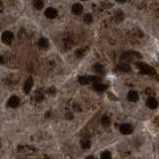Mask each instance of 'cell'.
<instances>
[{"mask_svg": "<svg viewBox=\"0 0 159 159\" xmlns=\"http://www.w3.org/2000/svg\"><path fill=\"white\" fill-rule=\"evenodd\" d=\"M57 15H58V12H57V10H56L55 8L49 7L48 9H46L45 16L47 18H49V19H54V18L57 17Z\"/></svg>", "mask_w": 159, "mask_h": 159, "instance_id": "5", "label": "cell"}, {"mask_svg": "<svg viewBox=\"0 0 159 159\" xmlns=\"http://www.w3.org/2000/svg\"><path fill=\"white\" fill-rule=\"evenodd\" d=\"M127 100H129V102H136L137 100H139V97H138V94H137V92L135 91H130L128 94H127Z\"/></svg>", "mask_w": 159, "mask_h": 159, "instance_id": "8", "label": "cell"}, {"mask_svg": "<svg viewBox=\"0 0 159 159\" xmlns=\"http://www.w3.org/2000/svg\"><path fill=\"white\" fill-rule=\"evenodd\" d=\"M100 158L102 159H110L112 158V154L110 151H104L100 154Z\"/></svg>", "mask_w": 159, "mask_h": 159, "instance_id": "18", "label": "cell"}, {"mask_svg": "<svg viewBox=\"0 0 159 159\" xmlns=\"http://www.w3.org/2000/svg\"><path fill=\"white\" fill-rule=\"evenodd\" d=\"M137 67L139 68L140 73H142V74H147V75L155 74L154 69H152L151 67H149L148 65L144 64V63H138V64H137Z\"/></svg>", "mask_w": 159, "mask_h": 159, "instance_id": "1", "label": "cell"}, {"mask_svg": "<svg viewBox=\"0 0 159 159\" xmlns=\"http://www.w3.org/2000/svg\"><path fill=\"white\" fill-rule=\"evenodd\" d=\"M118 68L119 71H121V72H124V73H128V72H130V71H131L130 66H129V65H127V64H120V65H118Z\"/></svg>", "mask_w": 159, "mask_h": 159, "instance_id": "13", "label": "cell"}, {"mask_svg": "<svg viewBox=\"0 0 159 159\" xmlns=\"http://www.w3.org/2000/svg\"><path fill=\"white\" fill-rule=\"evenodd\" d=\"M38 45L41 49H47L48 46H49V42L46 38H40L38 41Z\"/></svg>", "mask_w": 159, "mask_h": 159, "instance_id": "12", "label": "cell"}, {"mask_svg": "<svg viewBox=\"0 0 159 159\" xmlns=\"http://www.w3.org/2000/svg\"><path fill=\"white\" fill-rule=\"evenodd\" d=\"M81 1H86V0H81Z\"/></svg>", "mask_w": 159, "mask_h": 159, "instance_id": "22", "label": "cell"}, {"mask_svg": "<svg viewBox=\"0 0 159 159\" xmlns=\"http://www.w3.org/2000/svg\"><path fill=\"white\" fill-rule=\"evenodd\" d=\"M32 87H33V80L32 78H29L27 79V81L25 82L24 84V93L25 94H29L31 92V90H32Z\"/></svg>", "mask_w": 159, "mask_h": 159, "instance_id": "10", "label": "cell"}, {"mask_svg": "<svg viewBox=\"0 0 159 159\" xmlns=\"http://www.w3.org/2000/svg\"><path fill=\"white\" fill-rule=\"evenodd\" d=\"M20 104V100L18 97H15V96H13V97H11L9 100H8V106H10V108H17L18 106H19Z\"/></svg>", "mask_w": 159, "mask_h": 159, "instance_id": "6", "label": "cell"}, {"mask_svg": "<svg viewBox=\"0 0 159 159\" xmlns=\"http://www.w3.org/2000/svg\"><path fill=\"white\" fill-rule=\"evenodd\" d=\"M116 1H118V3H124V2L126 1V0H116Z\"/></svg>", "mask_w": 159, "mask_h": 159, "instance_id": "20", "label": "cell"}, {"mask_svg": "<svg viewBox=\"0 0 159 159\" xmlns=\"http://www.w3.org/2000/svg\"><path fill=\"white\" fill-rule=\"evenodd\" d=\"M1 63H3V58L0 56V64H1Z\"/></svg>", "mask_w": 159, "mask_h": 159, "instance_id": "21", "label": "cell"}, {"mask_svg": "<svg viewBox=\"0 0 159 159\" xmlns=\"http://www.w3.org/2000/svg\"><path fill=\"white\" fill-rule=\"evenodd\" d=\"M100 78L96 77V76L81 77V78H79V83L81 84V85H88L90 82H94V83H96V82H100Z\"/></svg>", "mask_w": 159, "mask_h": 159, "instance_id": "3", "label": "cell"}, {"mask_svg": "<svg viewBox=\"0 0 159 159\" xmlns=\"http://www.w3.org/2000/svg\"><path fill=\"white\" fill-rule=\"evenodd\" d=\"M92 20H93V16H92V14H87V15L85 16V22L86 23H91Z\"/></svg>", "mask_w": 159, "mask_h": 159, "instance_id": "19", "label": "cell"}, {"mask_svg": "<svg viewBox=\"0 0 159 159\" xmlns=\"http://www.w3.org/2000/svg\"><path fill=\"white\" fill-rule=\"evenodd\" d=\"M119 130L122 134L127 135V134H131L133 132V126L129 123H124V124H121L120 127H119Z\"/></svg>", "mask_w": 159, "mask_h": 159, "instance_id": "4", "label": "cell"}, {"mask_svg": "<svg viewBox=\"0 0 159 159\" xmlns=\"http://www.w3.org/2000/svg\"><path fill=\"white\" fill-rule=\"evenodd\" d=\"M83 10H84L83 5L80 3H76L72 6V13L75 14V15H80L83 12Z\"/></svg>", "mask_w": 159, "mask_h": 159, "instance_id": "9", "label": "cell"}, {"mask_svg": "<svg viewBox=\"0 0 159 159\" xmlns=\"http://www.w3.org/2000/svg\"><path fill=\"white\" fill-rule=\"evenodd\" d=\"M94 89L97 92H99V93H102V92H104L108 89V86L104 85V84H100L99 82H96V83L94 84Z\"/></svg>", "mask_w": 159, "mask_h": 159, "instance_id": "11", "label": "cell"}, {"mask_svg": "<svg viewBox=\"0 0 159 159\" xmlns=\"http://www.w3.org/2000/svg\"><path fill=\"white\" fill-rule=\"evenodd\" d=\"M33 6L35 7V9L40 10L44 7V2L43 0H33Z\"/></svg>", "mask_w": 159, "mask_h": 159, "instance_id": "14", "label": "cell"}, {"mask_svg": "<svg viewBox=\"0 0 159 159\" xmlns=\"http://www.w3.org/2000/svg\"><path fill=\"white\" fill-rule=\"evenodd\" d=\"M13 39H14V35H13V33L10 32V31H5V32L2 33L1 40L4 44H6V45L11 44L12 41H13Z\"/></svg>", "mask_w": 159, "mask_h": 159, "instance_id": "2", "label": "cell"}, {"mask_svg": "<svg viewBox=\"0 0 159 159\" xmlns=\"http://www.w3.org/2000/svg\"><path fill=\"white\" fill-rule=\"evenodd\" d=\"M146 106H148L149 108H151V110H155L156 108L158 106V102L157 100H156L155 98H148L147 100H146Z\"/></svg>", "mask_w": 159, "mask_h": 159, "instance_id": "7", "label": "cell"}, {"mask_svg": "<svg viewBox=\"0 0 159 159\" xmlns=\"http://www.w3.org/2000/svg\"><path fill=\"white\" fill-rule=\"evenodd\" d=\"M94 70H95L96 73H99V74H104V66L100 64H96L95 66H94Z\"/></svg>", "mask_w": 159, "mask_h": 159, "instance_id": "15", "label": "cell"}, {"mask_svg": "<svg viewBox=\"0 0 159 159\" xmlns=\"http://www.w3.org/2000/svg\"><path fill=\"white\" fill-rule=\"evenodd\" d=\"M102 124L104 125V126H108V125L110 124V119L108 116H104L102 118Z\"/></svg>", "mask_w": 159, "mask_h": 159, "instance_id": "16", "label": "cell"}, {"mask_svg": "<svg viewBox=\"0 0 159 159\" xmlns=\"http://www.w3.org/2000/svg\"><path fill=\"white\" fill-rule=\"evenodd\" d=\"M81 146L83 149H89V148L91 147V142H90L89 140H84V141H82Z\"/></svg>", "mask_w": 159, "mask_h": 159, "instance_id": "17", "label": "cell"}]
</instances>
